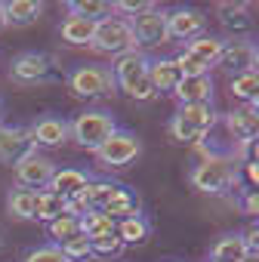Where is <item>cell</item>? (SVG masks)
<instances>
[{
	"mask_svg": "<svg viewBox=\"0 0 259 262\" xmlns=\"http://www.w3.org/2000/svg\"><path fill=\"white\" fill-rule=\"evenodd\" d=\"M28 139L37 148H59L62 142H68V120L56 117V114H44L28 126Z\"/></svg>",
	"mask_w": 259,
	"mask_h": 262,
	"instance_id": "9",
	"label": "cell"
},
{
	"mask_svg": "<svg viewBox=\"0 0 259 262\" xmlns=\"http://www.w3.org/2000/svg\"><path fill=\"white\" fill-rule=\"evenodd\" d=\"M176 117H179V120H185V123H191L195 129H201V133L207 136L210 129H213V123H216V108H213V102H198V105H179Z\"/></svg>",
	"mask_w": 259,
	"mask_h": 262,
	"instance_id": "19",
	"label": "cell"
},
{
	"mask_svg": "<svg viewBox=\"0 0 259 262\" xmlns=\"http://www.w3.org/2000/svg\"><path fill=\"white\" fill-rule=\"evenodd\" d=\"M148 80H152L155 93H173L176 83L182 80V74H179L173 59H152L148 62Z\"/></svg>",
	"mask_w": 259,
	"mask_h": 262,
	"instance_id": "18",
	"label": "cell"
},
{
	"mask_svg": "<svg viewBox=\"0 0 259 262\" xmlns=\"http://www.w3.org/2000/svg\"><path fill=\"white\" fill-rule=\"evenodd\" d=\"M155 7L158 4H152V0H114V13H126L130 19H136V16H142V13H148Z\"/></svg>",
	"mask_w": 259,
	"mask_h": 262,
	"instance_id": "35",
	"label": "cell"
},
{
	"mask_svg": "<svg viewBox=\"0 0 259 262\" xmlns=\"http://www.w3.org/2000/svg\"><path fill=\"white\" fill-rule=\"evenodd\" d=\"M99 213H105V216H111V219L117 222V219H126V216H136V213H139V201H136V194L130 191V188L117 185V191L111 194V201H108Z\"/></svg>",
	"mask_w": 259,
	"mask_h": 262,
	"instance_id": "22",
	"label": "cell"
},
{
	"mask_svg": "<svg viewBox=\"0 0 259 262\" xmlns=\"http://www.w3.org/2000/svg\"><path fill=\"white\" fill-rule=\"evenodd\" d=\"M90 50H96V53H102V56H123V53H130V50H136V37H133L130 22L120 19V16H111V19H105V22H96Z\"/></svg>",
	"mask_w": 259,
	"mask_h": 262,
	"instance_id": "4",
	"label": "cell"
},
{
	"mask_svg": "<svg viewBox=\"0 0 259 262\" xmlns=\"http://www.w3.org/2000/svg\"><path fill=\"white\" fill-rule=\"evenodd\" d=\"M111 231H114V219H111V216H105V213H99V210H90L87 216H80V234H83L87 241L105 237V234H111Z\"/></svg>",
	"mask_w": 259,
	"mask_h": 262,
	"instance_id": "28",
	"label": "cell"
},
{
	"mask_svg": "<svg viewBox=\"0 0 259 262\" xmlns=\"http://www.w3.org/2000/svg\"><path fill=\"white\" fill-rule=\"evenodd\" d=\"M188 182L201 194H225L231 185H238V164L234 158H204L191 170Z\"/></svg>",
	"mask_w": 259,
	"mask_h": 262,
	"instance_id": "2",
	"label": "cell"
},
{
	"mask_svg": "<svg viewBox=\"0 0 259 262\" xmlns=\"http://www.w3.org/2000/svg\"><path fill=\"white\" fill-rule=\"evenodd\" d=\"M34 204H37V191L34 188H13L10 194H7V210H10V216H16V219H34Z\"/></svg>",
	"mask_w": 259,
	"mask_h": 262,
	"instance_id": "25",
	"label": "cell"
},
{
	"mask_svg": "<svg viewBox=\"0 0 259 262\" xmlns=\"http://www.w3.org/2000/svg\"><path fill=\"white\" fill-rule=\"evenodd\" d=\"M0 28H4V4H0Z\"/></svg>",
	"mask_w": 259,
	"mask_h": 262,
	"instance_id": "40",
	"label": "cell"
},
{
	"mask_svg": "<svg viewBox=\"0 0 259 262\" xmlns=\"http://www.w3.org/2000/svg\"><path fill=\"white\" fill-rule=\"evenodd\" d=\"M204 28H207V16L204 13H198V10H173V13H167V34H170V40H195V37H201L204 34Z\"/></svg>",
	"mask_w": 259,
	"mask_h": 262,
	"instance_id": "11",
	"label": "cell"
},
{
	"mask_svg": "<svg viewBox=\"0 0 259 262\" xmlns=\"http://www.w3.org/2000/svg\"><path fill=\"white\" fill-rule=\"evenodd\" d=\"M25 262H71L56 244H47V247H37V250H31L28 256H25Z\"/></svg>",
	"mask_w": 259,
	"mask_h": 262,
	"instance_id": "37",
	"label": "cell"
},
{
	"mask_svg": "<svg viewBox=\"0 0 259 262\" xmlns=\"http://www.w3.org/2000/svg\"><path fill=\"white\" fill-rule=\"evenodd\" d=\"M40 13H44V4H37V0H7L4 4V25L22 28V25L37 22Z\"/></svg>",
	"mask_w": 259,
	"mask_h": 262,
	"instance_id": "17",
	"label": "cell"
},
{
	"mask_svg": "<svg viewBox=\"0 0 259 262\" xmlns=\"http://www.w3.org/2000/svg\"><path fill=\"white\" fill-rule=\"evenodd\" d=\"M111 133H117V123L108 111H83L68 123V139H74L80 148L96 151Z\"/></svg>",
	"mask_w": 259,
	"mask_h": 262,
	"instance_id": "3",
	"label": "cell"
},
{
	"mask_svg": "<svg viewBox=\"0 0 259 262\" xmlns=\"http://www.w3.org/2000/svg\"><path fill=\"white\" fill-rule=\"evenodd\" d=\"M216 10H219L222 25H228V28H247V25H250L247 7H244V4H219Z\"/></svg>",
	"mask_w": 259,
	"mask_h": 262,
	"instance_id": "31",
	"label": "cell"
},
{
	"mask_svg": "<svg viewBox=\"0 0 259 262\" xmlns=\"http://www.w3.org/2000/svg\"><path fill=\"white\" fill-rule=\"evenodd\" d=\"M87 185H90V176H87L83 170H56L53 179H50V185H47L44 191H53V194H59L62 201H71V198L80 194Z\"/></svg>",
	"mask_w": 259,
	"mask_h": 262,
	"instance_id": "16",
	"label": "cell"
},
{
	"mask_svg": "<svg viewBox=\"0 0 259 262\" xmlns=\"http://www.w3.org/2000/svg\"><path fill=\"white\" fill-rule=\"evenodd\" d=\"M216 65L228 68L231 77H234V74H244V71H256V65H259V50H256L253 40H231V43L222 47V56H219Z\"/></svg>",
	"mask_w": 259,
	"mask_h": 262,
	"instance_id": "10",
	"label": "cell"
},
{
	"mask_svg": "<svg viewBox=\"0 0 259 262\" xmlns=\"http://www.w3.org/2000/svg\"><path fill=\"white\" fill-rule=\"evenodd\" d=\"M59 250L71 259V262H77V259H87V256H93V247H90V241L83 237V234H74V237H68V241H62L59 244Z\"/></svg>",
	"mask_w": 259,
	"mask_h": 262,
	"instance_id": "33",
	"label": "cell"
},
{
	"mask_svg": "<svg viewBox=\"0 0 259 262\" xmlns=\"http://www.w3.org/2000/svg\"><path fill=\"white\" fill-rule=\"evenodd\" d=\"M114 234L120 237L123 247H126V244H142V241H148L152 225H148V219H145L142 213H136V216H126V219L114 222Z\"/></svg>",
	"mask_w": 259,
	"mask_h": 262,
	"instance_id": "21",
	"label": "cell"
},
{
	"mask_svg": "<svg viewBox=\"0 0 259 262\" xmlns=\"http://www.w3.org/2000/svg\"><path fill=\"white\" fill-rule=\"evenodd\" d=\"M130 28H133V37H136V47H158V43H167L170 34H167V13L161 7L130 19Z\"/></svg>",
	"mask_w": 259,
	"mask_h": 262,
	"instance_id": "8",
	"label": "cell"
},
{
	"mask_svg": "<svg viewBox=\"0 0 259 262\" xmlns=\"http://www.w3.org/2000/svg\"><path fill=\"white\" fill-rule=\"evenodd\" d=\"M170 136H173L176 142H201V139H204V133H201V129H195L191 123L179 120L176 114L170 117Z\"/></svg>",
	"mask_w": 259,
	"mask_h": 262,
	"instance_id": "34",
	"label": "cell"
},
{
	"mask_svg": "<svg viewBox=\"0 0 259 262\" xmlns=\"http://www.w3.org/2000/svg\"><path fill=\"white\" fill-rule=\"evenodd\" d=\"M244 213H247V216H256V213H259V198H256L253 188L244 191Z\"/></svg>",
	"mask_w": 259,
	"mask_h": 262,
	"instance_id": "38",
	"label": "cell"
},
{
	"mask_svg": "<svg viewBox=\"0 0 259 262\" xmlns=\"http://www.w3.org/2000/svg\"><path fill=\"white\" fill-rule=\"evenodd\" d=\"M173 62H176V68H179L182 77H204V74H210V65H204L201 59H195V56L185 53V50H182Z\"/></svg>",
	"mask_w": 259,
	"mask_h": 262,
	"instance_id": "32",
	"label": "cell"
},
{
	"mask_svg": "<svg viewBox=\"0 0 259 262\" xmlns=\"http://www.w3.org/2000/svg\"><path fill=\"white\" fill-rule=\"evenodd\" d=\"M222 47H225V40H222V37L201 34V37L188 40L185 53H191V56H195V59H201L204 65H216V62H219V56H222Z\"/></svg>",
	"mask_w": 259,
	"mask_h": 262,
	"instance_id": "24",
	"label": "cell"
},
{
	"mask_svg": "<svg viewBox=\"0 0 259 262\" xmlns=\"http://www.w3.org/2000/svg\"><path fill=\"white\" fill-rule=\"evenodd\" d=\"M247 256H250V253H247L241 234H222V237L213 244V250H210V259H213V262H244Z\"/></svg>",
	"mask_w": 259,
	"mask_h": 262,
	"instance_id": "23",
	"label": "cell"
},
{
	"mask_svg": "<svg viewBox=\"0 0 259 262\" xmlns=\"http://www.w3.org/2000/svg\"><path fill=\"white\" fill-rule=\"evenodd\" d=\"M47 71H50V59L44 53H22L10 65V77L19 83H37L47 77Z\"/></svg>",
	"mask_w": 259,
	"mask_h": 262,
	"instance_id": "14",
	"label": "cell"
},
{
	"mask_svg": "<svg viewBox=\"0 0 259 262\" xmlns=\"http://www.w3.org/2000/svg\"><path fill=\"white\" fill-rule=\"evenodd\" d=\"M148 56L145 53H139V50H130V53H123V56H117L114 59V68H111V74H114V83H120V90L130 96V99H136V102H152L158 93H155V86H152V80H148Z\"/></svg>",
	"mask_w": 259,
	"mask_h": 262,
	"instance_id": "1",
	"label": "cell"
},
{
	"mask_svg": "<svg viewBox=\"0 0 259 262\" xmlns=\"http://www.w3.org/2000/svg\"><path fill=\"white\" fill-rule=\"evenodd\" d=\"M231 96L241 99L244 105H256L259 99V74L256 71H244L231 77Z\"/></svg>",
	"mask_w": 259,
	"mask_h": 262,
	"instance_id": "27",
	"label": "cell"
},
{
	"mask_svg": "<svg viewBox=\"0 0 259 262\" xmlns=\"http://www.w3.org/2000/svg\"><path fill=\"white\" fill-rule=\"evenodd\" d=\"M28 151H34V145L28 139V126H4L0 123V161L16 164Z\"/></svg>",
	"mask_w": 259,
	"mask_h": 262,
	"instance_id": "12",
	"label": "cell"
},
{
	"mask_svg": "<svg viewBox=\"0 0 259 262\" xmlns=\"http://www.w3.org/2000/svg\"><path fill=\"white\" fill-rule=\"evenodd\" d=\"M90 247H93V256H117V253L123 250V244H120V237H117L114 231L105 234V237L90 241Z\"/></svg>",
	"mask_w": 259,
	"mask_h": 262,
	"instance_id": "36",
	"label": "cell"
},
{
	"mask_svg": "<svg viewBox=\"0 0 259 262\" xmlns=\"http://www.w3.org/2000/svg\"><path fill=\"white\" fill-rule=\"evenodd\" d=\"M93 22H87V19H77V16H68L65 22H62V40L68 43V47H90V40H93Z\"/></svg>",
	"mask_w": 259,
	"mask_h": 262,
	"instance_id": "26",
	"label": "cell"
},
{
	"mask_svg": "<svg viewBox=\"0 0 259 262\" xmlns=\"http://www.w3.org/2000/svg\"><path fill=\"white\" fill-rule=\"evenodd\" d=\"M68 16H77V19H87L96 25V22H105L114 16V4L111 0H71Z\"/></svg>",
	"mask_w": 259,
	"mask_h": 262,
	"instance_id": "20",
	"label": "cell"
},
{
	"mask_svg": "<svg viewBox=\"0 0 259 262\" xmlns=\"http://www.w3.org/2000/svg\"><path fill=\"white\" fill-rule=\"evenodd\" d=\"M13 173H16V182L22 188H34L37 191V188H47L50 185V179L56 173V164L34 148V151H28L25 158H19L13 164Z\"/></svg>",
	"mask_w": 259,
	"mask_h": 262,
	"instance_id": "7",
	"label": "cell"
},
{
	"mask_svg": "<svg viewBox=\"0 0 259 262\" xmlns=\"http://www.w3.org/2000/svg\"><path fill=\"white\" fill-rule=\"evenodd\" d=\"M244 170H247V179H250V182H256V179H259V170H256V164H244Z\"/></svg>",
	"mask_w": 259,
	"mask_h": 262,
	"instance_id": "39",
	"label": "cell"
},
{
	"mask_svg": "<svg viewBox=\"0 0 259 262\" xmlns=\"http://www.w3.org/2000/svg\"><path fill=\"white\" fill-rule=\"evenodd\" d=\"M0 117H4V102H0Z\"/></svg>",
	"mask_w": 259,
	"mask_h": 262,
	"instance_id": "41",
	"label": "cell"
},
{
	"mask_svg": "<svg viewBox=\"0 0 259 262\" xmlns=\"http://www.w3.org/2000/svg\"><path fill=\"white\" fill-rule=\"evenodd\" d=\"M65 213V201L53 191H37V204H34V219H44V222H53Z\"/></svg>",
	"mask_w": 259,
	"mask_h": 262,
	"instance_id": "29",
	"label": "cell"
},
{
	"mask_svg": "<svg viewBox=\"0 0 259 262\" xmlns=\"http://www.w3.org/2000/svg\"><path fill=\"white\" fill-rule=\"evenodd\" d=\"M96 158H99V164L102 167H108V170H117V167H126V164H133L139 155H142V142L133 136V133H126V129H117V133H111L96 151H93Z\"/></svg>",
	"mask_w": 259,
	"mask_h": 262,
	"instance_id": "5",
	"label": "cell"
},
{
	"mask_svg": "<svg viewBox=\"0 0 259 262\" xmlns=\"http://www.w3.org/2000/svg\"><path fill=\"white\" fill-rule=\"evenodd\" d=\"M74 234H80V219H77V216H71V213H62L59 219H53V222H50V237L56 241V247H59L62 241L74 237Z\"/></svg>",
	"mask_w": 259,
	"mask_h": 262,
	"instance_id": "30",
	"label": "cell"
},
{
	"mask_svg": "<svg viewBox=\"0 0 259 262\" xmlns=\"http://www.w3.org/2000/svg\"><path fill=\"white\" fill-rule=\"evenodd\" d=\"M225 126L234 136V142L256 139V133H259V111H256V105H241V108L228 111L225 114Z\"/></svg>",
	"mask_w": 259,
	"mask_h": 262,
	"instance_id": "13",
	"label": "cell"
},
{
	"mask_svg": "<svg viewBox=\"0 0 259 262\" xmlns=\"http://www.w3.org/2000/svg\"><path fill=\"white\" fill-rule=\"evenodd\" d=\"M179 105H198V102H213V77H182L173 90Z\"/></svg>",
	"mask_w": 259,
	"mask_h": 262,
	"instance_id": "15",
	"label": "cell"
},
{
	"mask_svg": "<svg viewBox=\"0 0 259 262\" xmlns=\"http://www.w3.org/2000/svg\"><path fill=\"white\" fill-rule=\"evenodd\" d=\"M68 86L80 99H96V96H105L108 90H114V74H111V68H102V65H83V68L71 71Z\"/></svg>",
	"mask_w": 259,
	"mask_h": 262,
	"instance_id": "6",
	"label": "cell"
}]
</instances>
